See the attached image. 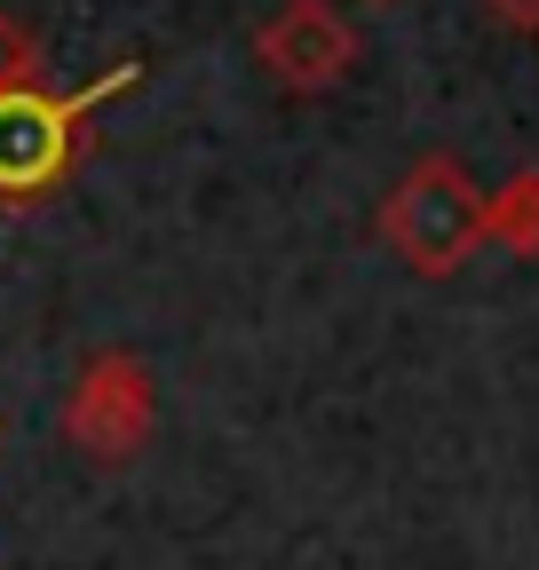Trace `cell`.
<instances>
[{
	"label": "cell",
	"mask_w": 539,
	"mask_h": 570,
	"mask_svg": "<svg viewBox=\"0 0 539 570\" xmlns=\"http://www.w3.org/2000/svg\"><path fill=\"white\" fill-rule=\"evenodd\" d=\"M396 238L404 254H413L421 269H452L468 254V238H477V198L460 190L452 167H421L413 183H404L396 198Z\"/></svg>",
	"instance_id": "obj_2"
},
{
	"label": "cell",
	"mask_w": 539,
	"mask_h": 570,
	"mask_svg": "<svg viewBox=\"0 0 539 570\" xmlns=\"http://www.w3.org/2000/svg\"><path fill=\"white\" fill-rule=\"evenodd\" d=\"M96 96L56 104L40 88H0V198H32L63 175V151H72V127Z\"/></svg>",
	"instance_id": "obj_1"
}]
</instances>
